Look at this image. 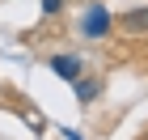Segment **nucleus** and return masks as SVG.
I'll return each mask as SVG.
<instances>
[{"mask_svg": "<svg viewBox=\"0 0 148 140\" xmlns=\"http://www.w3.org/2000/svg\"><path fill=\"white\" fill-rule=\"evenodd\" d=\"M123 30H131V34H144V30H148V9L127 13V17H123Z\"/></svg>", "mask_w": 148, "mask_h": 140, "instance_id": "3", "label": "nucleus"}, {"mask_svg": "<svg viewBox=\"0 0 148 140\" xmlns=\"http://www.w3.org/2000/svg\"><path fill=\"white\" fill-rule=\"evenodd\" d=\"M80 34L85 38H106L110 34V13H106L102 4H89L85 17H80Z\"/></svg>", "mask_w": 148, "mask_h": 140, "instance_id": "1", "label": "nucleus"}, {"mask_svg": "<svg viewBox=\"0 0 148 140\" xmlns=\"http://www.w3.org/2000/svg\"><path fill=\"white\" fill-rule=\"evenodd\" d=\"M51 72L64 77V81H76L80 77V59L76 55H51Z\"/></svg>", "mask_w": 148, "mask_h": 140, "instance_id": "2", "label": "nucleus"}, {"mask_svg": "<svg viewBox=\"0 0 148 140\" xmlns=\"http://www.w3.org/2000/svg\"><path fill=\"white\" fill-rule=\"evenodd\" d=\"M59 4H64V0H42V9H47V13H55Z\"/></svg>", "mask_w": 148, "mask_h": 140, "instance_id": "5", "label": "nucleus"}, {"mask_svg": "<svg viewBox=\"0 0 148 140\" xmlns=\"http://www.w3.org/2000/svg\"><path fill=\"white\" fill-rule=\"evenodd\" d=\"M64 136H68V140H80V136H76V132H72V128H68V132H64Z\"/></svg>", "mask_w": 148, "mask_h": 140, "instance_id": "6", "label": "nucleus"}, {"mask_svg": "<svg viewBox=\"0 0 148 140\" xmlns=\"http://www.w3.org/2000/svg\"><path fill=\"white\" fill-rule=\"evenodd\" d=\"M97 89H102L97 81H80V77H76V98H80V102H93V98H97Z\"/></svg>", "mask_w": 148, "mask_h": 140, "instance_id": "4", "label": "nucleus"}]
</instances>
